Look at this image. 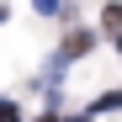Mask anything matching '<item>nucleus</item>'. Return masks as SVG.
<instances>
[{"instance_id": "obj_3", "label": "nucleus", "mask_w": 122, "mask_h": 122, "mask_svg": "<svg viewBox=\"0 0 122 122\" xmlns=\"http://www.w3.org/2000/svg\"><path fill=\"white\" fill-rule=\"evenodd\" d=\"M117 106H122V90H106V96L96 101V112H117Z\"/></svg>"}, {"instance_id": "obj_2", "label": "nucleus", "mask_w": 122, "mask_h": 122, "mask_svg": "<svg viewBox=\"0 0 122 122\" xmlns=\"http://www.w3.org/2000/svg\"><path fill=\"white\" fill-rule=\"evenodd\" d=\"M101 27H106V32H117V37H122V5H117V0H112V5H106V16H101Z\"/></svg>"}, {"instance_id": "obj_5", "label": "nucleus", "mask_w": 122, "mask_h": 122, "mask_svg": "<svg viewBox=\"0 0 122 122\" xmlns=\"http://www.w3.org/2000/svg\"><path fill=\"white\" fill-rule=\"evenodd\" d=\"M32 5L43 11V16H53V11H64V0H32Z\"/></svg>"}, {"instance_id": "obj_8", "label": "nucleus", "mask_w": 122, "mask_h": 122, "mask_svg": "<svg viewBox=\"0 0 122 122\" xmlns=\"http://www.w3.org/2000/svg\"><path fill=\"white\" fill-rule=\"evenodd\" d=\"M117 53H122V37H117Z\"/></svg>"}, {"instance_id": "obj_6", "label": "nucleus", "mask_w": 122, "mask_h": 122, "mask_svg": "<svg viewBox=\"0 0 122 122\" xmlns=\"http://www.w3.org/2000/svg\"><path fill=\"white\" fill-rule=\"evenodd\" d=\"M64 122H96V112H80V117H64Z\"/></svg>"}, {"instance_id": "obj_7", "label": "nucleus", "mask_w": 122, "mask_h": 122, "mask_svg": "<svg viewBox=\"0 0 122 122\" xmlns=\"http://www.w3.org/2000/svg\"><path fill=\"white\" fill-rule=\"evenodd\" d=\"M37 122H58V117H53V112H43V117H37Z\"/></svg>"}, {"instance_id": "obj_1", "label": "nucleus", "mask_w": 122, "mask_h": 122, "mask_svg": "<svg viewBox=\"0 0 122 122\" xmlns=\"http://www.w3.org/2000/svg\"><path fill=\"white\" fill-rule=\"evenodd\" d=\"M96 48V32L90 27H74L69 37H64V58H80V53H90Z\"/></svg>"}, {"instance_id": "obj_4", "label": "nucleus", "mask_w": 122, "mask_h": 122, "mask_svg": "<svg viewBox=\"0 0 122 122\" xmlns=\"http://www.w3.org/2000/svg\"><path fill=\"white\" fill-rule=\"evenodd\" d=\"M0 122H21V106H16V101H5V106H0Z\"/></svg>"}]
</instances>
